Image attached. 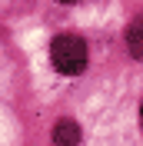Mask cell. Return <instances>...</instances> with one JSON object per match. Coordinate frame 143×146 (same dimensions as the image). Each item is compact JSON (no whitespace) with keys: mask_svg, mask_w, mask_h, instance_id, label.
Masks as SVG:
<instances>
[{"mask_svg":"<svg viewBox=\"0 0 143 146\" xmlns=\"http://www.w3.org/2000/svg\"><path fill=\"white\" fill-rule=\"evenodd\" d=\"M50 60H53V66L60 73L73 76V73H80L87 66V43L80 36H73V33H60L50 43Z\"/></svg>","mask_w":143,"mask_h":146,"instance_id":"6da1fadb","label":"cell"},{"mask_svg":"<svg viewBox=\"0 0 143 146\" xmlns=\"http://www.w3.org/2000/svg\"><path fill=\"white\" fill-rule=\"evenodd\" d=\"M126 43H130V53L136 60H143V17L133 20V27L126 30Z\"/></svg>","mask_w":143,"mask_h":146,"instance_id":"3957f363","label":"cell"},{"mask_svg":"<svg viewBox=\"0 0 143 146\" xmlns=\"http://www.w3.org/2000/svg\"><path fill=\"white\" fill-rule=\"evenodd\" d=\"M53 143L57 146H77L80 143V126L73 119H60L53 126Z\"/></svg>","mask_w":143,"mask_h":146,"instance_id":"7a4b0ae2","label":"cell"},{"mask_svg":"<svg viewBox=\"0 0 143 146\" xmlns=\"http://www.w3.org/2000/svg\"><path fill=\"white\" fill-rule=\"evenodd\" d=\"M140 116H143V110H140Z\"/></svg>","mask_w":143,"mask_h":146,"instance_id":"277c9868","label":"cell"}]
</instances>
